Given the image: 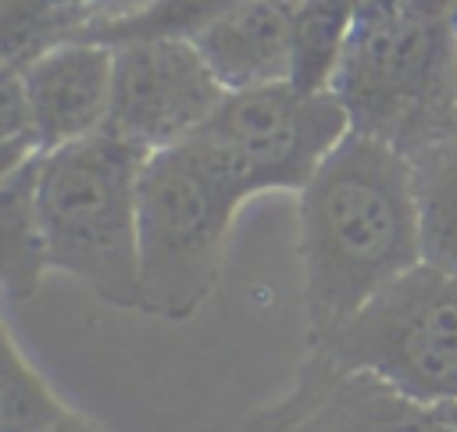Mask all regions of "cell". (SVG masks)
Segmentation results:
<instances>
[{
  "mask_svg": "<svg viewBox=\"0 0 457 432\" xmlns=\"http://www.w3.org/2000/svg\"><path fill=\"white\" fill-rule=\"evenodd\" d=\"M307 343L421 264L411 157L350 132L296 193Z\"/></svg>",
  "mask_w": 457,
  "mask_h": 432,
  "instance_id": "1",
  "label": "cell"
},
{
  "mask_svg": "<svg viewBox=\"0 0 457 432\" xmlns=\"http://www.w3.org/2000/svg\"><path fill=\"white\" fill-rule=\"evenodd\" d=\"M332 93L403 154L457 136V0H357Z\"/></svg>",
  "mask_w": 457,
  "mask_h": 432,
  "instance_id": "2",
  "label": "cell"
},
{
  "mask_svg": "<svg viewBox=\"0 0 457 432\" xmlns=\"http://www.w3.org/2000/svg\"><path fill=\"white\" fill-rule=\"evenodd\" d=\"M253 196L236 161L189 136L146 157L139 175V311L189 321L214 293L239 207Z\"/></svg>",
  "mask_w": 457,
  "mask_h": 432,
  "instance_id": "3",
  "label": "cell"
},
{
  "mask_svg": "<svg viewBox=\"0 0 457 432\" xmlns=\"http://www.w3.org/2000/svg\"><path fill=\"white\" fill-rule=\"evenodd\" d=\"M150 154L100 129L39 157L36 204L50 271L139 311V175Z\"/></svg>",
  "mask_w": 457,
  "mask_h": 432,
  "instance_id": "4",
  "label": "cell"
},
{
  "mask_svg": "<svg viewBox=\"0 0 457 432\" xmlns=\"http://www.w3.org/2000/svg\"><path fill=\"white\" fill-rule=\"evenodd\" d=\"M307 350L425 407H457V275L421 261Z\"/></svg>",
  "mask_w": 457,
  "mask_h": 432,
  "instance_id": "5",
  "label": "cell"
},
{
  "mask_svg": "<svg viewBox=\"0 0 457 432\" xmlns=\"http://www.w3.org/2000/svg\"><path fill=\"white\" fill-rule=\"evenodd\" d=\"M353 132L343 100L268 82L225 93L196 136L218 143L257 193H300L328 154Z\"/></svg>",
  "mask_w": 457,
  "mask_h": 432,
  "instance_id": "6",
  "label": "cell"
},
{
  "mask_svg": "<svg viewBox=\"0 0 457 432\" xmlns=\"http://www.w3.org/2000/svg\"><path fill=\"white\" fill-rule=\"evenodd\" d=\"M225 86L189 36H150L114 46L107 132L143 154L175 146L204 129Z\"/></svg>",
  "mask_w": 457,
  "mask_h": 432,
  "instance_id": "7",
  "label": "cell"
},
{
  "mask_svg": "<svg viewBox=\"0 0 457 432\" xmlns=\"http://www.w3.org/2000/svg\"><path fill=\"white\" fill-rule=\"evenodd\" d=\"M243 432H457L450 407H425L389 382L307 350L293 386L246 414Z\"/></svg>",
  "mask_w": 457,
  "mask_h": 432,
  "instance_id": "8",
  "label": "cell"
},
{
  "mask_svg": "<svg viewBox=\"0 0 457 432\" xmlns=\"http://www.w3.org/2000/svg\"><path fill=\"white\" fill-rule=\"evenodd\" d=\"M14 68L21 71L43 154L107 125L114 46L93 39H54Z\"/></svg>",
  "mask_w": 457,
  "mask_h": 432,
  "instance_id": "9",
  "label": "cell"
},
{
  "mask_svg": "<svg viewBox=\"0 0 457 432\" xmlns=\"http://www.w3.org/2000/svg\"><path fill=\"white\" fill-rule=\"evenodd\" d=\"M293 14L296 0H232L193 32V43L228 93L289 82Z\"/></svg>",
  "mask_w": 457,
  "mask_h": 432,
  "instance_id": "10",
  "label": "cell"
},
{
  "mask_svg": "<svg viewBox=\"0 0 457 432\" xmlns=\"http://www.w3.org/2000/svg\"><path fill=\"white\" fill-rule=\"evenodd\" d=\"M39 157L0 175V286L14 303L32 300L50 275V253L36 204Z\"/></svg>",
  "mask_w": 457,
  "mask_h": 432,
  "instance_id": "11",
  "label": "cell"
},
{
  "mask_svg": "<svg viewBox=\"0 0 457 432\" xmlns=\"http://www.w3.org/2000/svg\"><path fill=\"white\" fill-rule=\"evenodd\" d=\"M411 157L421 225V261L457 275V136L428 143Z\"/></svg>",
  "mask_w": 457,
  "mask_h": 432,
  "instance_id": "12",
  "label": "cell"
},
{
  "mask_svg": "<svg viewBox=\"0 0 457 432\" xmlns=\"http://www.w3.org/2000/svg\"><path fill=\"white\" fill-rule=\"evenodd\" d=\"M357 0H296L289 39V82L307 93H328L343 68Z\"/></svg>",
  "mask_w": 457,
  "mask_h": 432,
  "instance_id": "13",
  "label": "cell"
},
{
  "mask_svg": "<svg viewBox=\"0 0 457 432\" xmlns=\"http://www.w3.org/2000/svg\"><path fill=\"white\" fill-rule=\"evenodd\" d=\"M71 407L50 389L36 364L21 353L11 325H0V432H46Z\"/></svg>",
  "mask_w": 457,
  "mask_h": 432,
  "instance_id": "14",
  "label": "cell"
},
{
  "mask_svg": "<svg viewBox=\"0 0 457 432\" xmlns=\"http://www.w3.org/2000/svg\"><path fill=\"white\" fill-rule=\"evenodd\" d=\"M39 132H36V118H32V104L21 82V71L14 64H4V79H0V175L29 164L32 157H39Z\"/></svg>",
  "mask_w": 457,
  "mask_h": 432,
  "instance_id": "15",
  "label": "cell"
},
{
  "mask_svg": "<svg viewBox=\"0 0 457 432\" xmlns=\"http://www.w3.org/2000/svg\"><path fill=\"white\" fill-rule=\"evenodd\" d=\"M46 432H107L104 425H96L93 418H86V414H79V411H71L64 421H57L54 428H46Z\"/></svg>",
  "mask_w": 457,
  "mask_h": 432,
  "instance_id": "16",
  "label": "cell"
}]
</instances>
